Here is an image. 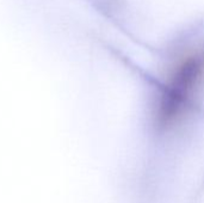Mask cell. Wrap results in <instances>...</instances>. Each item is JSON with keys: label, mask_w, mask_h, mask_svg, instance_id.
<instances>
[{"label": "cell", "mask_w": 204, "mask_h": 203, "mask_svg": "<svg viewBox=\"0 0 204 203\" xmlns=\"http://www.w3.org/2000/svg\"><path fill=\"white\" fill-rule=\"evenodd\" d=\"M204 80V47L187 50L169 69L156 103L161 127H173L190 111Z\"/></svg>", "instance_id": "obj_1"}]
</instances>
